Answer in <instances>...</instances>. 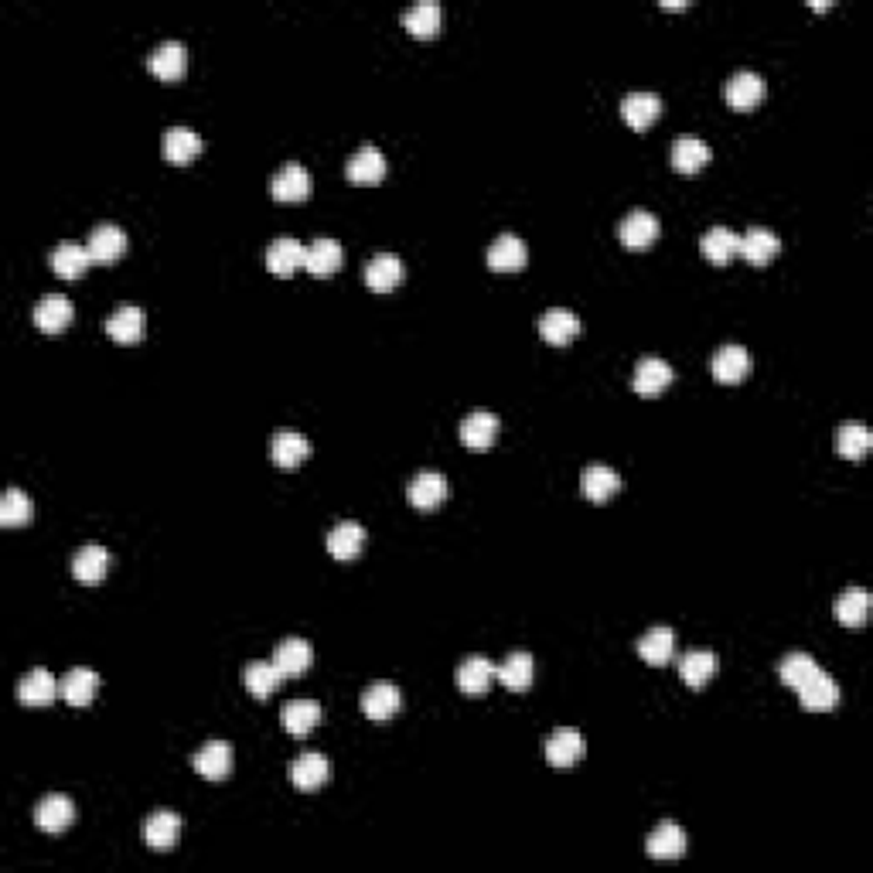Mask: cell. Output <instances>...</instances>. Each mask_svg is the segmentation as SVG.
<instances>
[{
    "instance_id": "cell-1",
    "label": "cell",
    "mask_w": 873,
    "mask_h": 873,
    "mask_svg": "<svg viewBox=\"0 0 873 873\" xmlns=\"http://www.w3.org/2000/svg\"><path fill=\"white\" fill-rule=\"evenodd\" d=\"M543 754H546V761H550L553 768H573V764L587 754V741H584V734H580V730L556 727L553 734L546 737Z\"/></svg>"
},
{
    "instance_id": "cell-2",
    "label": "cell",
    "mask_w": 873,
    "mask_h": 873,
    "mask_svg": "<svg viewBox=\"0 0 873 873\" xmlns=\"http://www.w3.org/2000/svg\"><path fill=\"white\" fill-rule=\"evenodd\" d=\"M659 232H662L659 215L648 209H631L625 219L618 222V236L628 249H648L659 239Z\"/></svg>"
},
{
    "instance_id": "cell-3",
    "label": "cell",
    "mask_w": 873,
    "mask_h": 873,
    "mask_svg": "<svg viewBox=\"0 0 873 873\" xmlns=\"http://www.w3.org/2000/svg\"><path fill=\"white\" fill-rule=\"evenodd\" d=\"M795 689H798V700H802L805 710H833V706L839 703L836 679L829 676L826 669H819V665Z\"/></svg>"
},
{
    "instance_id": "cell-4",
    "label": "cell",
    "mask_w": 873,
    "mask_h": 873,
    "mask_svg": "<svg viewBox=\"0 0 873 873\" xmlns=\"http://www.w3.org/2000/svg\"><path fill=\"white\" fill-rule=\"evenodd\" d=\"M311 185H314L311 171L297 161H287L284 168L270 178V195L277 198V202H304V198L311 195Z\"/></svg>"
},
{
    "instance_id": "cell-5",
    "label": "cell",
    "mask_w": 873,
    "mask_h": 873,
    "mask_svg": "<svg viewBox=\"0 0 873 873\" xmlns=\"http://www.w3.org/2000/svg\"><path fill=\"white\" fill-rule=\"evenodd\" d=\"M147 69H151L154 76L164 79V82L181 79V76H185V69H188V48H185V41L168 38V41H161V45H154V52L147 55Z\"/></svg>"
},
{
    "instance_id": "cell-6",
    "label": "cell",
    "mask_w": 873,
    "mask_h": 873,
    "mask_svg": "<svg viewBox=\"0 0 873 873\" xmlns=\"http://www.w3.org/2000/svg\"><path fill=\"white\" fill-rule=\"evenodd\" d=\"M62 696V679H55L45 665H35L31 672H24L21 683H18V700L24 706H48Z\"/></svg>"
},
{
    "instance_id": "cell-7",
    "label": "cell",
    "mask_w": 873,
    "mask_h": 873,
    "mask_svg": "<svg viewBox=\"0 0 873 873\" xmlns=\"http://www.w3.org/2000/svg\"><path fill=\"white\" fill-rule=\"evenodd\" d=\"M304 253H307V246L301 243V239L273 236L270 243H266V266H270L273 277H290L297 266H304Z\"/></svg>"
},
{
    "instance_id": "cell-8",
    "label": "cell",
    "mask_w": 873,
    "mask_h": 873,
    "mask_svg": "<svg viewBox=\"0 0 873 873\" xmlns=\"http://www.w3.org/2000/svg\"><path fill=\"white\" fill-rule=\"evenodd\" d=\"M359 706L369 720H389L403 706V693H399L396 683H369L362 689Z\"/></svg>"
},
{
    "instance_id": "cell-9",
    "label": "cell",
    "mask_w": 873,
    "mask_h": 873,
    "mask_svg": "<svg viewBox=\"0 0 873 873\" xmlns=\"http://www.w3.org/2000/svg\"><path fill=\"white\" fill-rule=\"evenodd\" d=\"M144 328H147V314L144 307L137 304H123L106 318V335L120 345H130V342H140L144 338Z\"/></svg>"
},
{
    "instance_id": "cell-10",
    "label": "cell",
    "mask_w": 873,
    "mask_h": 873,
    "mask_svg": "<svg viewBox=\"0 0 873 873\" xmlns=\"http://www.w3.org/2000/svg\"><path fill=\"white\" fill-rule=\"evenodd\" d=\"M723 96L734 110H751L764 99V79L754 69H737L723 86Z\"/></svg>"
},
{
    "instance_id": "cell-11",
    "label": "cell",
    "mask_w": 873,
    "mask_h": 873,
    "mask_svg": "<svg viewBox=\"0 0 873 873\" xmlns=\"http://www.w3.org/2000/svg\"><path fill=\"white\" fill-rule=\"evenodd\" d=\"M328 778H331V761L318 751H304L290 761V781H294L301 792H314V788H321Z\"/></svg>"
},
{
    "instance_id": "cell-12",
    "label": "cell",
    "mask_w": 873,
    "mask_h": 873,
    "mask_svg": "<svg viewBox=\"0 0 873 873\" xmlns=\"http://www.w3.org/2000/svg\"><path fill=\"white\" fill-rule=\"evenodd\" d=\"M89 263H93L89 246L76 243V239H65V243H58L52 253H48V266H52L58 277H65V280H79L82 273L89 270Z\"/></svg>"
},
{
    "instance_id": "cell-13",
    "label": "cell",
    "mask_w": 873,
    "mask_h": 873,
    "mask_svg": "<svg viewBox=\"0 0 873 873\" xmlns=\"http://www.w3.org/2000/svg\"><path fill=\"white\" fill-rule=\"evenodd\" d=\"M178 836H181V816H178V812L157 809V812H151V816H147V822H144V839H147V846H151V850H157V853L174 850Z\"/></svg>"
},
{
    "instance_id": "cell-14",
    "label": "cell",
    "mask_w": 873,
    "mask_h": 873,
    "mask_svg": "<svg viewBox=\"0 0 873 873\" xmlns=\"http://www.w3.org/2000/svg\"><path fill=\"white\" fill-rule=\"evenodd\" d=\"M191 764H195L198 775L209 778V781L226 778L229 771H232V744H229V741H219V737H215V741H205V744L195 751V758H191Z\"/></svg>"
},
{
    "instance_id": "cell-15",
    "label": "cell",
    "mask_w": 873,
    "mask_h": 873,
    "mask_svg": "<svg viewBox=\"0 0 873 873\" xmlns=\"http://www.w3.org/2000/svg\"><path fill=\"white\" fill-rule=\"evenodd\" d=\"M86 246H89L93 263H113L127 253V232L116 226V222H103V226H96L93 232H89Z\"/></svg>"
},
{
    "instance_id": "cell-16",
    "label": "cell",
    "mask_w": 873,
    "mask_h": 873,
    "mask_svg": "<svg viewBox=\"0 0 873 873\" xmlns=\"http://www.w3.org/2000/svg\"><path fill=\"white\" fill-rule=\"evenodd\" d=\"M345 253H342V243L331 236H318L314 243H307V253H304V270L311 277H331V273L342 266Z\"/></svg>"
},
{
    "instance_id": "cell-17",
    "label": "cell",
    "mask_w": 873,
    "mask_h": 873,
    "mask_svg": "<svg viewBox=\"0 0 873 873\" xmlns=\"http://www.w3.org/2000/svg\"><path fill=\"white\" fill-rule=\"evenodd\" d=\"M672 376H676V372H672L669 362L659 359V355H645V359H638V365H635L631 386H635L638 396H655V393H662V389L669 386Z\"/></svg>"
},
{
    "instance_id": "cell-18",
    "label": "cell",
    "mask_w": 873,
    "mask_h": 873,
    "mask_svg": "<svg viewBox=\"0 0 873 873\" xmlns=\"http://www.w3.org/2000/svg\"><path fill=\"white\" fill-rule=\"evenodd\" d=\"M778 249H781L778 232L775 229H764V226H751L741 236V243H737V253H741L744 260L754 263V266L771 263L778 256Z\"/></svg>"
},
{
    "instance_id": "cell-19",
    "label": "cell",
    "mask_w": 873,
    "mask_h": 873,
    "mask_svg": "<svg viewBox=\"0 0 873 873\" xmlns=\"http://www.w3.org/2000/svg\"><path fill=\"white\" fill-rule=\"evenodd\" d=\"M382 174H386V157L372 144H362L345 164V178L355 181V185H376V181H382Z\"/></svg>"
},
{
    "instance_id": "cell-20",
    "label": "cell",
    "mask_w": 873,
    "mask_h": 873,
    "mask_svg": "<svg viewBox=\"0 0 873 873\" xmlns=\"http://www.w3.org/2000/svg\"><path fill=\"white\" fill-rule=\"evenodd\" d=\"M536 328L550 345H567L580 335V318L573 311H567V307H550V311L539 314Z\"/></svg>"
},
{
    "instance_id": "cell-21",
    "label": "cell",
    "mask_w": 873,
    "mask_h": 873,
    "mask_svg": "<svg viewBox=\"0 0 873 873\" xmlns=\"http://www.w3.org/2000/svg\"><path fill=\"white\" fill-rule=\"evenodd\" d=\"M307 454H311V440L301 430H277L270 437V461L280 468H297L301 461H307Z\"/></svg>"
},
{
    "instance_id": "cell-22",
    "label": "cell",
    "mask_w": 873,
    "mask_h": 873,
    "mask_svg": "<svg viewBox=\"0 0 873 873\" xmlns=\"http://www.w3.org/2000/svg\"><path fill=\"white\" fill-rule=\"evenodd\" d=\"M645 853L652 856V860H679V856L686 853L683 826H676V822H662V826H655L645 839Z\"/></svg>"
},
{
    "instance_id": "cell-23",
    "label": "cell",
    "mask_w": 873,
    "mask_h": 873,
    "mask_svg": "<svg viewBox=\"0 0 873 873\" xmlns=\"http://www.w3.org/2000/svg\"><path fill=\"white\" fill-rule=\"evenodd\" d=\"M72 819H76V805L65 795H45L35 805V822L45 833H62V829L72 826Z\"/></svg>"
},
{
    "instance_id": "cell-24",
    "label": "cell",
    "mask_w": 873,
    "mask_h": 873,
    "mask_svg": "<svg viewBox=\"0 0 873 873\" xmlns=\"http://www.w3.org/2000/svg\"><path fill=\"white\" fill-rule=\"evenodd\" d=\"M72 314L76 311H72V301L65 294H45L35 304V324L45 335H58V331L69 328Z\"/></svg>"
},
{
    "instance_id": "cell-25",
    "label": "cell",
    "mask_w": 873,
    "mask_h": 873,
    "mask_svg": "<svg viewBox=\"0 0 873 873\" xmlns=\"http://www.w3.org/2000/svg\"><path fill=\"white\" fill-rule=\"evenodd\" d=\"M403 260H399L396 253H376L369 263H365V284H369L372 290H379V294H386V290H393L403 284Z\"/></svg>"
},
{
    "instance_id": "cell-26",
    "label": "cell",
    "mask_w": 873,
    "mask_h": 873,
    "mask_svg": "<svg viewBox=\"0 0 873 873\" xmlns=\"http://www.w3.org/2000/svg\"><path fill=\"white\" fill-rule=\"evenodd\" d=\"M529 260V246L522 243L515 232H502V236L492 239V246H488V266L492 270H519V266H526Z\"/></svg>"
},
{
    "instance_id": "cell-27",
    "label": "cell",
    "mask_w": 873,
    "mask_h": 873,
    "mask_svg": "<svg viewBox=\"0 0 873 873\" xmlns=\"http://www.w3.org/2000/svg\"><path fill=\"white\" fill-rule=\"evenodd\" d=\"M498 437V417L492 410H471L468 417L461 420V440L471 451H485L492 447V440Z\"/></svg>"
},
{
    "instance_id": "cell-28",
    "label": "cell",
    "mask_w": 873,
    "mask_h": 873,
    "mask_svg": "<svg viewBox=\"0 0 873 873\" xmlns=\"http://www.w3.org/2000/svg\"><path fill=\"white\" fill-rule=\"evenodd\" d=\"M717 665H720L717 652H710V648H689L683 662H679V679H683L689 689H700L713 679Z\"/></svg>"
},
{
    "instance_id": "cell-29",
    "label": "cell",
    "mask_w": 873,
    "mask_h": 873,
    "mask_svg": "<svg viewBox=\"0 0 873 873\" xmlns=\"http://www.w3.org/2000/svg\"><path fill=\"white\" fill-rule=\"evenodd\" d=\"M713 376L717 382H741L747 372H751V355H747L744 345H720L713 352V362H710Z\"/></svg>"
},
{
    "instance_id": "cell-30",
    "label": "cell",
    "mask_w": 873,
    "mask_h": 873,
    "mask_svg": "<svg viewBox=\"0 0 873 873\" xmlns=\"http://www.w3.org/2000/svg\"><path fill=\"white\" fill-rule=\"evenodd\" d=\"M273 662L284 676H301V672L311 669L314 662V648L307 638H284L277 648H273Z\"/></svg>"
},
{
    "instance_id": "cell-31",
    "label": "cell",
    "mask_w": 873,
    "mask_h": 873,
    "mask_svg": "<svg viewBox=\"0 0 873 873\" xmlns=\"http://www.w3.org/2000/svg\"><path fill=\"white\" fill-rule=\"evenodd\" d=\"M99 689V676L89 665H76L62 676V700L69 706H89Z\"/></svg>"
},
{
    "instance_id": "cell-32",
    "label": "cell",
    "mask_w": 873,
    "mask_h": 873,
    "mask_svg": "<svg viewBox=\"0 0 873 873\" xmlns=\"http://www.w3.org/2000/svg\"><path fill=\"white\" fill-rule=\"evenodd\" d=\"M706 161H710V147H706V140L693 137V133H683V137L672 140V168H676L679 174H696Z\"/></svg>"
},
{
    "instance_id": "cell-33",
    "label": "cell",
    "mask_w": 873,
    "mask_h": 873,
    "mask_svg": "<svg viewBox=\"0 0 873 873\" xmlns=\"http://www.w3.org/2000/svg\"><path fill=\"white\" fill-rule=\"evenodd\" d=\"M621 488V475L608 464H587L584 475H580V492H584L590 502H608V498Z\"/></svg>"
},
{
    "instance_id": "cell-34",
    "label": "cell",
    "mask_w": 873,
    "mask_h": 873,
    "mask_svg": "<svg viewBox=\"0 0 873 873\" xmlns=\"http://www.w3.org/2000/svg\"><path fill=\"white\" fill-rule=\"evenodd\" d=\"M161 151L171 164H188L191 157L202 154V137L191 127H168L161 140Z\"/></svg>"
},
{
    "instance_id": "cell-35",
    "label": "cell",
    "mask_w": 873,
    "mask_h": 873,
    "mask_svg": "<svg viewBox=\"0 0 873 873\" xmlns=\"http://www.w3.org/2000/svg\"><path fill=\"white\" fill-rule=\"evenodd\" d=\"M410 505H417V509H437L440 502L447 498V478L440 475V471H420L417 478L410 481Z\"/></svg>"
},
{
    "instance_id": "cell-36",
    "label": "cell",
    "mask_w": 873,
    "mask_h": 873,
    "mask_svg": "<svg viewBox=\"0 0 873 873\" xmlns=\"http://www.w3.org/2000/svg\"><path fill=\"white\" fill-rule=\"evenodd\" d=\"M106 570H110V553L99 543L79 546V553L72 556V573H76V580H82V584H99V580L106 577Z\"/></svg>"
},
{
    "instance_id": "cell-37",
    "label": "cell",
    "mask_w": 873,
    "mask_h": 873,
    "mask_svg": "<svg viewBox=\"0 0 873 873\" xmlns=\"http://www.w3.org/2000/svg\"><path fill=\"white\" fill-rule=\"evenodd\" d=\"M492 679H495V662L485 659V655H468V659L457 665V686L471 696L485 693V689L492 686Z\"/></svg>"
},
{
    "instance_id": "cell-38",
    "label": "cell",
    "mask_w": 873,
    "mask_h": 873,
    "mask_svg": "<svg viewBox=\"0 0 873 873\" xmlns=\"http://www.w3.org/2000/svg\"><path fill=\"white\" fill-rule=\"evenodd\" d=\"M873 444V434L867 423L860 420H846L836 427V451L846 457V461H860V457H867Z\"/></svg>"
},
{
    "instance_id": "cell-39",
    "label": "cell",
    "mask_w": 873,
    "mask_h": 873,
    "mask_svg": "<svg viewBox=\"0 0 873 873\" xmlns=\"http://www.w3.org/2000/svg\"><path fill=\"white\" fill-rule=\"evenodd\" d=\"M662 113V99L655 93H628L621 99V116H625L628 127L645 130L648 123H655Z\"/></svg>"
},
{
    "instance_id": "cell-40",
    "label": "cell",
    "mask_w": 873,
    "mask_h": 873,
    "mask_svg": "<svg viewBox=\"0 0 873 873\" xmlns=\"http://www.w3.org/2000/svg\"><path fill=\"white\" fill-rule=\"evenodd\" d=\"M365 546V526H359V522L345 519L338 522L335 529L328 532V553L335 556V560H352V556H359Z\"/></svg>"
},
{
    "instance_id": "cell-41",
    "label": "cell",
    "mask_w": 873,
    "mask_h": 873,
    "mask_svg": "<svg viewBox=\"0 0 873 873\" xmlns=\"http://www.w3.org/2000/svg\"><path fill=\"white\" fill-rule=\"evenodd\" d=\"M833 611H836V618L843 621L846 628H860L863 621H867V614H870V594H867V587H846V590H839Z\"/></svg>"
},
{
    "instance_id": "cell-42",
    "label": "cell",
    "mask_w": 873,
    "mask_h": 873,
    "mask_svg": "<svg viewBox=\"0 0 873 873\" xmlns=\"http://www.w3.org/2000/svg\"><path fill=\"white\" fill-rule=\"evenodd\" d=\"M318 720H321L318 700H290L284 710H280V723H284V730L294 737H304L307 730H314Z\"/></svg>"
},
{
    "instance_id": "cell-43",
    "label": "cell",
    "mask_w": 873,
    "mask_h": 873,
    "mask_svg": "<svg viewBox=\"0 0 873 873\" xmlns=\"http://www.w3.org/2000/svg\"><path fill=\"white\" fill-rule=\"evenodd\" d=\"M532 669H536V665H532L529 652H509L502 662L495 665V679H498V683H505L509 689H519V693H522V689L532 686Z\"/></svg>"
},
{
    "instance_id": "cell-44",
    "label": "cell",
    "mask_w": 873,
    "mask_h": 873,
    "mask_svg": "<svg viewBox=\"0 0 873 873\" xmlns=\"http://www.w3.org/2000/svg\"><path fill=\"white\" fill-rule=\"evenodd\" d=\"M737 243H741V236H737L734 229H727V226H710V229L703 232V239H700V253H703L710 263L723 266V263L730 260V256L737 253Z\"/></svg>"
},
{
    "instance_id": "cell-45",
    "label": "cell",
    "mask_w": 873,
    "mask_h": 873,
    "mask_svg": "<svg viewBox=\"0 0 873 873\" xmlns=\"http://www.w3.org/2000/svg\"><path fill=\"white\" fill-rule=\"evenodd\" d=\"M672 652H676V635L665 625H655L652 631H645V635L638 638V655H642L648 665H665L672 659Z\"/></svg>"
},
{
    "instance_id": "cell-46",
    "label": "cell",
    "mask_w": 873,
    "mask_h": 873,
    "mask_svg": "<svg viewBox=\"0 0 873 873\" xmlns=\"http://www.w3.org/2000/svg\"><path fill=\"white\" fill-rule=\"evenodd\" d=\"M403 28L417 38H430L440 31V4L437 0H417L403 11Z\"/></svg>"
},
{
    "instance_id": "cell-47",
    "label": "cell",
    "mask_w": 873,
    "mask_h": 873,
    "mask_svg": "<svg viewBox=\"0 0 873 873\" xmlns=\"http://www.w3.org/2000/svg\"><path fill=\"white\" fill-rule=\"evenodd\" d=\"M280 683H284V672L277 669V662L273 659L270 662H249L243 669V686L256 696V700H266Z\"/></svg>"
},
{
    "instance_id": "cell-48",
    "label": "cell",
    "mask_w": 873,
    "mask_h": 873,
    "mask_svg": "<svg viewBox=\"0 0 873 873\" xmlns=\"http://www.w3.org/2000/svg\"><path fill=\"white\" fill-rule=\"evenodd\" d=\"M31 515H35L31 498L21 488H7L4 498H0V526H28Z\"/></svg>"
},
{
    "instance_id": "cell-49",
    "label": "cell",
    "mask_w": 873,
    "mask_h": 873,
    "mask_svg": "<svg viewBox=\"0 0 873 873\" xmlns=\"http://www.w3.org/2000/svg\"><path fill=\"white\" fill-rule=\"evenodd\" d=\"M812 669H816V659H812L809 652H788L778 665V676L785 686H798Z\"/></svg>"
}]
</instances>
